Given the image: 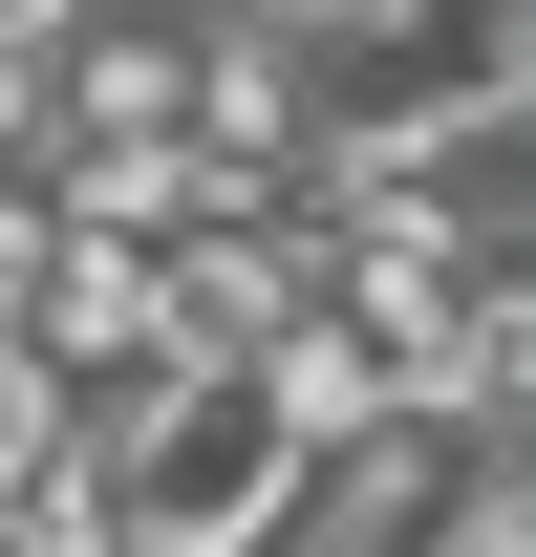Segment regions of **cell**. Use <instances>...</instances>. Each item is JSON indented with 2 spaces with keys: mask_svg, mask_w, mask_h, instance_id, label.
Returning <instances> with one entry per match:
<instances>
[{
  "mask_svg": "<svg viewBox=\"0 0 536 557\" xmlns=\"http://www.w3.org/2000/svg\"><path fill=\"white\" fill-rule=\"evenodd\" d=\"M301 472H322V450H301V429H279L236 364H172V386H150V408L86 450L108 557H258L279 515H301Z\"/></svg>",
  "mask_w": 536,
  "mask_h": 557,
  "instance_id": "1",
  "label": "cell"
},
{
  "mask_svg": "<svg viewBox=\"0 0 536 557\" xmlns=\"http://www.w3.org/2000/svg\"><path fill=\"white\" fill-rule=\"evenodd\" d=\"M22 472H65V386H44V364L0 344V493H22Z\"/></svg>",
  "mask_w": 536,
  "mask_h": 557,
  "instance_id": "2",
  "label": "cell"
},
{
  "mask_svg": "<svg viewBox=\"0 0 536 557\" xmlns=\"http://www.w3.org/2000/svg\"><path fill=\"white\" fill-rule=\"evenodd\" d=\"M22 300H44V194L0 172V344H22Z\"/></svg>",
  "mask_w": 536,
  "mask_h": 557,
  "instance_id": "3",
  "label": "cell"
},
{
  "mask_svg": "<svg viewBox=\"0 0 536 557\" xmlns=\"http://www.w3.org/2000/svg\"><path fill=\"white\" fill-rule=\"evenodd\" d=\"M236 22H279V44H387L407 0H236Z\"/></svg>",
  "mask_w": 536,
  "mask_h": 557,
  "instance_id": "4",
  "label": "cell"
},
{
  "mask_svg": "<svg viewBox=\"0 0 536 557\" xmlns=\"http://www.w3.org/2000/svg\"><path fill=\"white\" fill-rule=\"evenodd\" d=\"M65 22H86V0H0V65H44V44H65Z\"/></svg>",
  "mask_w": 536,
  "mask_h": 557,
  "instance_id": "5",
  "label": "cell"
}]
</instances>
